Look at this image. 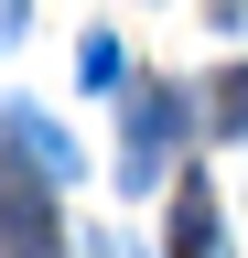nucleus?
<instances>
[{"label": "nucleus", "mask_w": 248, "mask_h": 258, "mask_svg": "<svg viewBox=\"0 0 248 258\" xmlns=\"http://www.w3.org/2000/svg\"><path fill=\"white\" fill-rule=\"evenodd\" d=\"M173 258H216V194L205 183H183V205H173Z\"/></svg>", "instance_id": "1"}, {"label": "nucleus", "mask_w": 248, "mask_h": 258, "mask_svg": "<svg viewBox=\"0 0 248 258\" xmlns=\"http://www.w3.org/2000/svg\"><path fill=\"white\" fill-rule=\"evenodd\" d=\"M162 151H173V97H140V118H130V172H151Z\"/></svg>", "instance_id": "2"}, {"label": "nucleus", "mask_w": 248, "mask_h": 258, "mask_svg": "<svg viewBox=\"0 0 248 258\" xmlns=\"http://www.w3.org/2000/svg\"><path fill=\"white\" fill-rule=\"evenodd\" d=\"M216 129H248V76H227V86H216Z\"/></svg>", "instance_id": "3"}, {"label": "nucleus", "mask_w": 248, "mask_h": 258, "mask_svg": "<svg viewBox=\"0 0 248 258\" xmlns=\"http://www.w3.org/2000/svg\"><path fill=\"white\" fill-rule=\"evenodd\" d=\"M108 258H119V247H108Z\"/></svg>", "instance_id": "4"}]
</instances>
